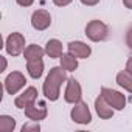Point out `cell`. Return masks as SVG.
Listing matches in <instances>:
<instances>
[{
  "instance_id": "10",
  "label": "cell",
  "mask_w": 132,
  "mask_h": 132,
  "mask_svg": "<svg viewBox=\"0 0 132 132\" xmlns=\"http://www.w3.org/2000/svg\"><path fill=\"white\" fill-rule=\"evenodd\" d=\"M23 112H25V117H27L30 121H42V120H45V118L48 117V109H47V106H45L44 103H39V104H37V101L33 103V104H30V106H27V107L23 109Z\"/></svg>"
},
{
  "instance_id": "15",
  "label": "cell",
  "mask_w": 132,
  "mask_h": 132,
  "mask_svg": "<svg viewBox=\"0 0 132 132\" xmlns=\"http://www.w3.org/2000/svg\"><path fill=\"white\" fill-rule=\"evenodd\" d=\"M61 61V67L65 69L67 72H75L78 67H79V62H78V57L73 56L72 53H62V56L59 57Z\"/></svg>"
},
{
  "instance_id": "7",
  "label": "cell",
  "mask_w": 132,
  "mask_h": 132,
  "mask_svg": "<svg viewBox=\"0 0 132 132\" xmlns=\"http://www.w3.org/2000/svg\"><path fill=\"white\" fill-rule=\"evenodd\" d=\"M64 100L69 104H75L82 100V87L75 78H69L65 81V90H64Z\"/></svg>"
},
{
  "instance_id": "19",
  "label": "cell",
  "mask_w": 132,
  "mask_h": 132,
  "mask_svg": "<svg viewBox=\"0 0 132 132\" xmlns=\"http://www.w3.org/2000/svg\"><path fill=\"white\" fill-rule=\"evenodd\" d=\"M28 130L39 132V130H40L39 121H31V123H27V124H23V126H22V132H28Z\"/></svg>"
},
{
  "instance_id": "3",
  "label": "cell",
  "mask_w": 132,
  "mask_h": 132,
  "mask_svg": "<svg viewBox=\"0 0 132 132\" xmlns=\"http://www.w3.org/2000/svg\"><path fill=\"white\" fill-rule=\"evenodd\" d=\"M25 86H27V78H25V75L22 72H17V70L11 72L3 81V87H5V92L8 95L19 93Z\"/></svg>"
},
{
  "instance_id": "26",
  "label": "cell",
  "mask_w": 132,
  "mask_h": 132,
  "mask_svg": "<svg viewBox=\"0 0 132 132\" xmlns=\"http://www.w3.org/2000/svg\"><path fill=\"white\" fill-rule=\"evenodd\" d=\"M2 62H3V69H2V72H5V70H6V65H8V62H6V57H5V56H2Z\"/></svg>"
},
{
  "instance_id": "11",
  "label": "cell",
  "mask_w": 132,
  "mask_h": 132,
  "mask_svg": "<svg viewBox=\"0 0 132 132\" xmlns=\"http://www.w3.org/2000/svg\"><path fill=\"white\" fill-rule=\"evenodd\" d=\"M67 50H69V53H72L78 59H87L92 54L90 45H87L82 40H72V42H69L67 44Z\"/></svg>"
},
{
  "instance_id": "9",
  "label": "cell",
  "mask_w": 132,
  "mask_h": 132,
  "mask_svg": "<svg viewBox=\"0 0 132 132\" xmlns=\"http://www.w3.org/2000/svg\"><path fill=\"white\" fill-rule=\"evenodd\" d=\"M37 95H39L37 89H36L34 86H30V87H27L20 95H17V96L14 98V106H16L17 109H22V110H23L27 106H30V104H33V103L37 101Z\"/></svg>"
},
{
  "instance_id": "1",
  "label": "cell",
  "mask_w": 132,
  "mask_h": 132,
  "mask_svg": "<svg viewBox=\"0 0 132 132\" xmlns=\"http://www.w3.org/2000/svg\"><path fill=\"white\" fill-rule=\"evenodd\" d=\"M67 70L59 67H51L44 84H42V93L48 101H57L61 96V87L62 84L67 81Z\"/></svg>"
},
{
  "instance_id": "22",
  "label": "cell",
  "mask_w": 132,
  "mask_h": 132,
  "mask_svg": "<svg viewBox=\"0 0 132 132\" xmlns=\"http://www.w3.org/2000/svg\"><path fill=\"white\" fill-rule=\"evenodd\" d=\"M72 2H73V0H53V3H54L56 6H59V8L67 6V5H70Z\"/></svg>"
},
{
  "instance_id": "8",
  "label": "cell",
  "mask_w": 132,
  "mask_h": 132,
  "mask_svg": "<svg viewBox=\"0 0 132 132\" xmlns=\"http://www.w3.org/2000/svg\"><path fill=\"white\" fill-rule=\"evenodd\" d=\"M51 25V14L47 10H36L31 14V27L36 31H45Z\"/></svg>"
},
{
  "instance_id": "21",
  "label": "cell",
  "mask_w": 132,
  "mask_h": 132,
  "mask_svg": "<svg viewBox=\"0 0 132 132\" xmlns=\"http://www.w3.org/2000/svg\"><path fill=\"white\" fill-rule=\"evenodd\" d=\"M34 2H36V0H16V3H17L19 6H23V8H28V6H31Z\"/></svg>"
},
{
  "instance_id": "18",
  "label": "cell",
  "mask_w": 132,
  "mask_h": 132,
  "mask_svg": "<svg viewBox=\"0 0 132 132\" xmlns=\"http://www.w3.org/2000/svg\"><path fill=\"white\" fill-rule=\"evenodd\" d=\"M16 129V118L11 115H0V132H13Z\"/></svg>"
},
{
  "instance_id": "25",
  "label": "cell",
  "mask_w": 132,
  "mask_h": 132,
  "mask_svg": "<svg viewBox=\"0 0 132 132\" xmlns=\"http://www.w3.org/2000/svg\"><path fill=\"white\" fill-rule=\"evenodd\" d=\"M123 5L127 10H132V0H123Z\"/></svg>"
},
{
  "instance_id": "20",
  "label": "cell",
  "mask_w": 132,
  "mask_h": 132,
  "mask_svg": "<svg viewBox=\"0 0 132 132\" xmlns=\"http://www.w3.org/2000/svg\"><path fill=\"white\" fill-rule=\"evenodd\" d=\"M126 45L129 50H132V27H129V30L126 31Z\"/></svg>"
},
{
  "instance_id": "2",
  "label": "cell",
  "mask_w": 132,
  "mask_h": 132,
  "mask_svg": "<svg viewBox=\"0 0 132 132\" xmlns=\"http://www.w3.org/2000/svg\"><path fill=\"white\" fill-rule=\"evenodd\" d=\"M86 36L89 40L92 42H103L109 37V27L101 22V20H90L87 25H86V30H84Z\"/></svg>"
},
{
  "instance_id": "24",
  "label": "cell",
  "mask_w": 132,
  "mask_h": 132,
  "mask_svg": "<svg viewBox=\"0 0 132 132\" xmlns=\"http://www.w3.org/2000/svg\"><path fill=\"white\" fill-rule=\"evenodd\" d=\"M126 70H127L129 73H132V56H129V59H127V62H126Z\"/></svg>"
},
{
  "instance_id": "4",
  "label": "cell",
  "mask_w": 132,
  "mask_h": 132,
  "mask_svg": "<svg viewBox=\"0 0 132 132\" xmlns=\"http://www.w3.org/2000/svg\"><path fill=\"white\" fill-rule=\"evenodd\" d=\"M25 36L22 33H11L6 40H5V50L10 56H19V54H23V50L27 48L25 47Z\"/></svg>"
},
{
  "instance_id": "13",
  "label": "cell",
  "mask_w": 132,
  "mask_h": 132,
  "mask_svg": "<svg viewBox=\"0 0 132 132\" xmlns=\"http://www.w3.org/2000/svg\"><path fill=\"white\" fill-rule=\"evenodd\" d=\"M44 70H45V65H44V59L42 57H34V59L27 61V72H28L30 78L39 79L44 75Z\"/></svg>"
},
{
  "instance_id": "23",
  "label": "cell",
  "mask_w": 132,
  "mask_h": 132,
  "mask_svg": "<svg viewBox=\"0 0 132 132\" xmlns=\"http://www.w3.org/2000/svg\"><path fill=\"white\" fill-rule=\"evenodd\" d=\"M79 2L82 5H86V6H95V5H98L101 2V0H79Z\"/></svg>"
},
{
  "instance_id": "14",
  "label": "cell",
  "mask_w": 132,
  "mask_h": 132,
  "mask_svg": "<svg viewBox=\"0 0 132 132\" xmlns=\"http://www.w3.org/2000/svg\"><path fill=\"white\" fill-rule=\"evenodd\" d=\"M64 53V45L59 39H50L45 44V54L50 59H59Z\"/></svg>"
},
{
  "instance_id": "5",
  "label": "cell",
  "mask_w": 132,
  "mask_h": 132,
  "mask_svg": "<svg viewBox=\"0 0 132 132\" xmlns=\"http://www.w3.org/2000/svg\"><path fill=\"white\" fill-rule=\"evenodd\" d=\"M70 118L76 124H90L92 123V112H90L87 103H84L82 100L75 103L72 110H70Z\"/></svg>"
},
{
  "instance_id": "17",
  "label": "cell",
  "mask_w": 132,
  "mask_h": 132,
  "mask_svg": "<svg viewBox=\"0 0 132 132\" xmlns=\"http://www.w3.org/2000/svg\"><path fill=\"white\" fill-rule=\"evenodd\" d=\"M45 54V48L36 45V44H30L27 45V48L23 50V57L25 61H30V59H34V57H44Z\"/></svg>"
},
{
  "instance_id": "6",
  "label": "cell",
  "mask_w": 132,
  "mask_h": 132,
  "mask_svg": "<svg viewBox=\"0 0 132 132\" xmlns=\"http://www.w3.org/2000/svg\"><path fill=\"white\" fill-rule=\"evenodd\" d=\"M101 95L103 98L110 104V107L113 110H123L127 104V100H126V95H123L121 92L118 90H113V89H109V87H101Z\"/></svg>"
},
{
  "instance_id": "16",
  "label": "cell",
  "mask_w": 132,
  "mask_h": 132,
  "mask_svg": "<svg viewBox=\"0 0 132 132\" xmlns=\"http://www.w3.org/2000/svg\"><path fill=\"white\" fill-rule=\"evenodd\" d=\"M117 84L124 89L126 92L132 93V73H129L127 70H121L117 73Z\"/></svg>"
},
{
  "instance_id": "12",
  "label": "cell",
  "mask_w": 132,
  "mask_h": 132,
  "mask_svg": "<svg viewBox=\"0 0 132 132\" xmlns=\"http://www.w3.org/2000/svg\"><path fill=\"white\" fill-rule=\"evenodd\" d=\"M95 110L98 113V117L101 120H110L115 113V110L110 107V104L103 98V95L100 93L96 98H95Z\"/></svg>"
}]
</instances>
